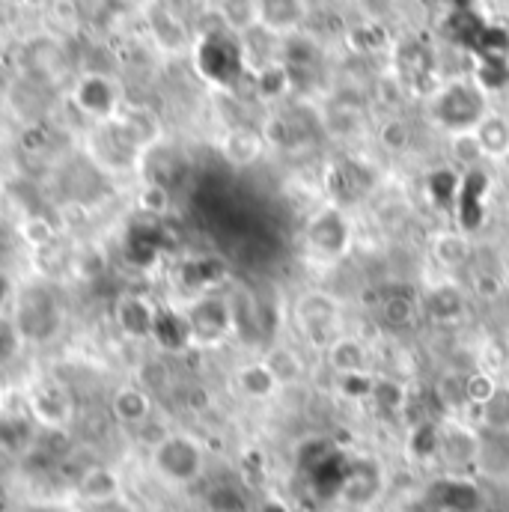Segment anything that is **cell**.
<instances>
[{
    "label": "cell",
    "mask_w": 509,
    "mask_h": 512,
    "mask_svg": "<svg viewBox=\"0 0 509 512\" xmlns=\"http://www.w3.org/2000/svg\"><path fill=\"white\" fill-rule=\"evenodd\" d=\"M346 301L328 289H307L292 301V325L310 346H328L337 334H343Z\"/></svg>",
    "instance_id": "cell-1"
},
{
    "label": "cell",
    "mask_w": 509,
    "mask_h": 512,
    "mask_svg": "<svg viewBox=\"0 0 509 512\" xmlns=\"http://www.w3.org/2000/svg\"><path fill=\"white\" fill-rule=\"evenodd\" d=\"M486 114H489V105H486V90L480 84L453 81L435 90L432 96V117L453 134L474 131Z\"/></svg>",
    "instance_id": "cell-2"
},
{
    "label": "cell",
    "mask_w": 509,
    "mask_h": 512,
    "mask_svg": "<svg viewBox=\"0 0 509 512\" xmlns=\"http://www.w3.org/2000/svg\"><path fill=\"white\" fill-rule=\"evenodd\" d=\"M307 248L310 254L322 262H340L352 251V221L346 218L343 209H319L310 221H307Z\"/></svg>",
    "instance_id": "cell-3"
},
{
    "label": "cell",
    "mask_w": 509,
    "mask_h": 512,
    "mask_svg": "<svg viewBox=\"0 0 509 512\" xmlns=\"http://www.w3.org/2000/svg\"><path fill=\"white\" fill-rule=\"evenodd\" d=\"M155 468L170 483H179V486L194 483L203 474V468H206L203 444L188 438V435H167L155 447Z\"/></svg>",
    "instance_id": "cell-4"
},
{
    "label": "cell",
    "mask_w": 509,
    "mask_h": 512,
    "mask_svg": "<svg viewBox=\"0 0 509 512\" xmlns=\"http://www.w3.org/2000/svg\"><path fill=\"white\" fill-rule=\"evenodd\" d=\"M188 325H191V343H221L227 334L236 331V316H233V304L227 298L218 295H200L188 310Z\"/></svg>",
    "instance_id": "cell-5"
},
{
    "label": "cell",
    "mask_w": 509,
    "mask_h": 512,
    "mask_svg": "<svg viewBox=\"0 0 509 512\" xmlns=\"http://www.w3.org/2000/svg\"><path fill=\"white\" fill-rule=\"evenodd\" d=\"M322 361L334 379L364 376V373H373V346L364 337L343 331L322 349Z\"/></svg>",
    "instance_id": "cell-6"
},
{
    "label": "cell",
    "mask_w": 509,
    "mask_h": 512,
    "mask_svg": "<svg viewBox=\"0 0 509 512\" xmlns=\"http://www.w3.org/2000/svg\"><path fill=\"white\" fill-rule=\"evenodd\" d=\"M426 504L435 512H480L486 507L480 486L459 474H447L426 489Z\"/></svg>",
    "instance_id": "cell-7"
},
{
    "label": "cell",
    "mask_w": 509,
    "mask_h": 512,
    "mask_svg": "<svg viewBox=\"0 0 509 512\" xmlns=\"http://www.w3.org/2000/svg\"><path fill=\"white\" fill-rule=\"evenodd\" d=\"M483 456V438L471 429L462 426L459 420H438V459L444 465L465 468Z\"/></svg>",
    "instance_id": "cell-8"
},
{
    "label": "cell",
    "mask_w": 509,
    "mask_h": 512,
    "mask_svg": "<svg viewBox=\"0 0 509 512\" xmlns=\"http://www.w3.org/2000/svg\"><path fill=\"white\" fill-rule=\"evenodd\" d=\"M420 304H423V316H429V319H432L435 325H441V328H450V325L462 322V319H465V310H468L465 289H462L453 277H447V280H441L438 286H432V289L420 298Z\"/></svg>",
    "instance_id": "cell-9"
},
{
    "label": "cell",
    "mask_w": 509,
    "mask_h": 512,
    "mask_svg": "<svg viewBox=\"0 0 509 512\" xmlns=\"http://www.w3.org/2000/svg\"><path fill=\"white\" fill-rule=\"evenodd\" d=\"M429 259L438 268H444L447 274L462 271L474 259V239H471V233L462 230V227L435 230L429 236Z\"/></svg>",
    "instance_id": "cell-10"
},
{
    "label": "cell",
    "mask_w": 509,
    "mask_h": 512,
    "mask_svg": "<svg viewBox=\"0 0 509 512\" xmlns=\"http://www.w3.org/2000/svg\"><path fill=\"white\" fill-rule=\"evenodd\" d=\"M376 316L387 331H408L423 316V304L402 286H387L376 301Z\"/></svg>",
    "instance_id": "cell-11"
},
{
    "label": "cell",
    "mask_w": 509,
    "mask_h": 512,
    "mask_svg": "<svg viewBox=\"0 0 509 512\" xmlns=\"http://www.w3.org/2000/svg\"><path fill=\"white\" fill-rule=\"evenodd\" d=\"M310 15L307 0H256V24L274 36H292Z\"/></svg>",
    "instance_id": "cell-12"
},
{
    "label": "cell",
    "mask_w": 509,
    "mask_h": 512,
    "mask_svg": "<svg viewBox=\"0 0 509 512\" xmlns=\"http://www.w3.org/2000/svg\"><path fill=\"white\" fill-rule=\"evenodd\" d=\"M262 361L268 364V370L274 373V379L280 382L283 390L292 384H301L310 376V364H307L304 352L292 343H271L262 352Z\"/></svg>",
    "instance_id": "cell-13"
},
{
    "label": "cell",
    "mask_w": 509,
    "mask_h": 512,
    "mask_svg": "<svg viewBox=\"0 0 509 512\" xmlns=\"http://www.w3.org/2000/svg\"><path fill=\"white\" fill-rule=\"evenodd\" d=\"M236 387H239V393H242L245 399H251V402H268V399H274V396L283 390L262 358L248 361V364H242V367L236 370Z\"/></svg>",
    "instance_id": "cell-14"
},
{
    "label": "cell",
    "mask_w": 509,
    "mask_h": 512,
    "mask_svg": "<svg viewBox=\"0 0 509 512\" xmlns=\"http://www.w3.org/2000/svg\"><path fill=\"white\" fill-rule=\"evenodd\" d=\"M200 66L209 78L230 81L239 72V48L224 36H212V39H206V45L200 51Z\"/></svg>",
    "instance_id": "cell-15"
},
{
    "label": "cell",
    "mask_w": 509,
    "mask_h": 512,
    "mask_svg": "<svg viewBox=\"0 0 509 512\" xmlns=\"http://www.w3.org/2000/svg\"><path fill=\"white\" fill-rule=\"evenodd\" d=\"M152 337L164 346V349H185L191 346V325L185 310H158L155 322H152Z\"/></svg>",
    "instance_id": "cell-16"
},
{
    "label": "cell",
    "mask_w": 509,
    "mask_h": 512,
    "mask_svg": "<svg viewBox=\"0 0 509 512\" xmlns=\"http://www.w3.org/2000/svg\"><path fill=\"white\" fill-rule=\"evenodd\" d=\"M474 134H477V143H480V149H483V155L486 158H507L509 155V123L504 117H498V114H486L483 120H480V126L474 128Z\"/></svg>",
    "instance_id": "cell-17"
},
{
    "label": "cell",
    "mask_w": 509,
    "mask_h": 512,
    "mask_svg": "<svg viewBox=\"0 0 509 512\" xmlns=\"http://www.w3.org/2000/svg\"><path fill=\"white\" fill-rule=\"evenodd\" d=\"M126 254L131 262L149 265L161 254V230L158 227H134L126 239Z\"/></svg>",
    "instance_id": "cell-18"
},
{
    "label": "cell",
    "mask_w": 509,
    "mask_h": 512,
    "mask_svg": "<svg viewBox=\"0 0 509 512\" xmlns=\"http://www.w3.org/2000/svg\"><path fill=\"white\" fill-rule=\"evenodd\" d=\"M435 399L441 402V408L447 414H459L462 408H468V396H465V373H444L435 382Z\"/></svg>",
    "instance_id": "cell-19"
},
{
    "label": "cell",
    "mask_w": 509,
    "mask_h": 512,
    "mask_svg": "<svg viewBox=\"0 0 509 512\" xmlns=\"http://www.w3.org/2000/svg\"><path fill=\"white\" fill-rule=\"evenodd\" d=\"M501 390V382L489 370H471L465 373V396L471 408H486Z\"/></svg>",
    "instance_id": "cell-20"
},
{
    "label": "cell",
    "mask_w": 509,
    "mask_h": 512,
    "mask_svg": "<svg viewBox=\"0 0 509 512\" xmlns=\"http://www.w3.org/2000/svg\"><path fill=\"white\" fill-rule=\"evenodd\" d=\"M453 155H456V161H459L465 170L474 167V164H480V161H486V155H483V149H480L474 131H459V134H453Z\"/></svg>",
    "instance_id": "cell-21"
},
{
    "label": "cell",
    "mask_w": 509,
    "mask_h": 512,
    "mask_svg": "<svg viewBox=\"0 0 509 512\" xmlns=\"http://www.w3.org/2000/svg\"><path fill=\"white\" fill-rule=\"evenodd\" d=\"M480 414H483V423L486 426H492V429H509V390H498V396L486 405V408H480Z\"/></svg>",
    "instance_id": "cell-22"
},
{
    "label": "cell",
    "mask_w": 509,
    "mask_h": 512,
    "mask_svg": "<svg viewBox=\"0 0 509 512\" xmlns=\"http://www.w3.org/2000/svg\"><path fill=\"white\" fill-rule=\"evenodd\" d=\"M21 349V331L18 325L0 319V364H9Z\"/></svg>",
    "instance_id": "cell-23"
},
{
    "label": "cell",
    "mask_w": 509,
    "mask_h": 512,
    "mask_svg": "<svg viewBox=\"0 0 509 512\" xmlns=\"http://www.w3.org/2000/svg\"><path fill=\"white\" fill-rule=\"evenodd\" d=\"M411 140V131L402 120H390L387 126L382 128V143L390 149V152H402Z\"/></svg>",
    "instance_id": "cell-24"
},
{
    "label": "cell",
    "mask_w": 509,
    "mask_h": 512,
    "mask_svg": "<svg viewBox=\"0 0 509 512\" xmlns=\"http://www.w3.org/2000/svg\"><path fill=\"white\" fill-rule=\"evenodd\" d=\"M6 298H9V277L0 271V307L6 304Z\"/></svg>",
    "instance_id": "cell-25"
}]
</instances>
